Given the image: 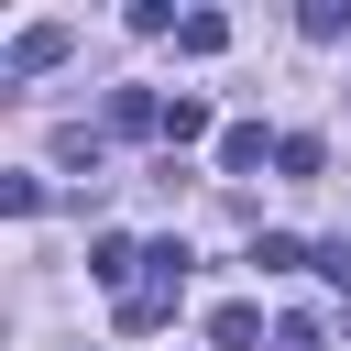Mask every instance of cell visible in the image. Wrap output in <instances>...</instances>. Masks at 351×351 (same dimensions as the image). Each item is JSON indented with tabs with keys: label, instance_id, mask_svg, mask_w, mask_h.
<instances>
[{
	"label": "cell",
	"instance_id": "cell-1",
	"mask_svg": "<svg viewBox=\"0 0 351 351\" xmlns=\"http://www.w3.org/2000/svg\"><path fill=\"white\" fill-rule=\"evenodd\" d=\"M44 66H66V22H33V33H11V55H0V88H22V77H44Z\"/></svg>",
	"mask_w": 351,
	"mask_h": 351
},
{
	"label": "cell",
	"instance_id": "cell-2",
	"mask_svg": "<svg viewBox=\"0 0 351 351\" xmlns=\"http://www.w3.org/2000/svg\"><path fill=\"white\" fill-rule=\"evenodd\" d=\"M176 296H186L176 274H143V285L121 296V329H132V340H154V329H176Z\"/></svg>",
	"mask_w": 351,
	"mask_h": 351
},
{
	"label": "cell",
	"instance_id": "cell-3",
	"mask_svg": "<svg viewBox=\"0 0 351 351\" xmlns=\"http://www.w3.org/2000/svg\"><path fill=\"white\" fill-rule=\"evenodd\" d=\"M143 263H154V252H143V241H121V230H99V241H88V274H99V285H121V296L143 285Z\"/></svg>",
	"mask_w": 351,
	"mask_h": 351
},
{
	"label": "cell",
	"instance_id": "cell-4",
	"mask_svg": "<svg viewBox=\"0 0 351 351\" xmlns=\"http://www.w3.org/2000/svg\"><path fill=\"white\" fill-rule=\"evenodd\" d=\"M263 154H285V143H263V121H230L219 132V176H263Z\"/></svg>",
	"mask_w": 351,
	"mask_h": 351
},
{
	"label": "cell",
	"instance_id": "cell-5",
	"mask_svg": "<svg viewBox=\"0 0 351 351\" xmlns=\"http://www.w3.org/2000/svg\"><path fill=\"white\" fill-rule=\"evenodd\" d=\"M252 340H263V307H252V296L208 307V351H252Z\"/></svg>",
	"mask_w": 351,
	"mask_h": 351
},
{
	"label": "cell",
	"instance_id": "cell-6",
	"mask_svg": "<svg viewBox=\"0 0 351 351\" xmlns=\"http://www.w3.org/2000/svg\"><path fill=\"white\" fill-rule=\"evenodd\" d=\"M176 55H230V11H186L176 22Z\"/></svg>",
	"mask_w": 351,
	"mask_h": 351
},
{
	"label": "cell",
	"instance_id": "cell-7",
	"mask_svg": "<svg viewBox=\"0 0 351 351\" xmlns=\"http://www.w3.org/2000/svg\"><path fill=\"white\" fill-rule=\"evenodd\" d=\"M110 132H165V99L154 88H110Z\"/></svg>",
	"mask_w": 351,
	"mask_h": 351
},
{
	"label": "cell",
	"instance_id": "cell-8",
	"mask_svg": "<svg viewBox=\"0 0 351 351\" xmlns=\"http://www.w3.org/2000/svg\"><path fill=\"white\" fill-rule=\"evenodd\" d=\"M186 143H208V99H165V165H176Z\"/></svg>",
	"mask_w": 351,
	"mask_h": 351
},
{
	"label": "cell",
	"instance_id": "cell-9",
	"mask_svg": "<svg viewBox=\"0 0 351 351\" xmlns=\"http://www.w3.org/2000/svg\"><path fill=\"white\" fill-rule=\"evenodd\" d=\"M55 165H66V176H110V143H99V132H55Z\"/></svg>",
	"mask_w": 351,
	"mask_h": 351
},
{
	"label": "cell",
	"instance_id": "cell-10",
	"mask_svg": "<svg viewBox=\"0 0 351 351\" xmlns=\"http://www.w3.org/2000/svg\"><path fill=\"white\" fill-rule=\"evenodd\" d=\"M296 22H307V44H351V0H307Z\"/></svg>",
	"mask_w": 351,
	"mask_h": 351
},
{
	"label": "cell",
	"instance_id": "cell-11",
	"mask_svg": "<svg viewBox=\"0 0 351 351\" xmlns=\"http://www.w3.org/2000/svg\"><path fill=\"white\" fill-rule=\"evenodd\" d=\"M274 165H285V176H296V186H307V176H318V165H329V143H318V132H285V154H274Z\"/></svg>",
	"mask_w": 351,
	"mask_h": 351
},
{
	"label": "cell",
	"instance_id": "cell-12",
	"mask_svg": "<svg viewBox=\"0 0 351 351\" xmlns=\"http://www.w3.org/2000/svg\"><path fill=\"white\" fill-rule=\"evenodd\" d=\"M252 263H263V274H296V263H318V252H307V241H285V230H263V241H252Z\"/></svg>",
	"mask_w": 351,
	"mask_h": 351
},
{
	"label": "cell",
	"instance_id": "cell-13",
	"mask_svg": "<svg viewBox=\"0 0 351 351\" xmlns=\"http://www.w3.org/2000/svg\"><path fill=\"white\" fill-rule=\"evenodd\" d=\"M274 351H329V329L318 318H274Z\"/></svg>",
	"mask_w": 351,
	"mask_h": 351
},
{
	"label": "cell",
	"instance_id": "cell-14",
	"mask_svg": "<svg viewBox=\"0 0 351 351\" xmlns=\"http://www.w3.org/2000/svg\"><path fill=\"white\" fill-rule=\"evenodd\" d=\"M318 274H329V285L351 296V241H318Z\"/></svg>",
	"mask_w": 351,
	"mask_h": 351
}]
</instances>
